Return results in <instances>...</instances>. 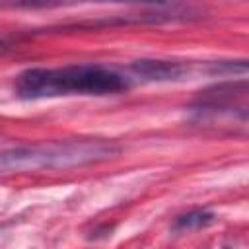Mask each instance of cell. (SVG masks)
<instances>
[{
  "label": "cell",
  "mask_w": 249,
  "mask_h": 249,
  "mask_svg": "<svg viewBox=\"0 0 249 249\" xmlns=\"http://www.w3.org/2000/svg\"><path fill=\"white\" fill-rule=\"evenodd\" d=\"M10 47H8V43L4 41V39H0V53H6Z\"/></svg>",
  "instance_id": "7"
},
{
  "label": "cell",
  "mask_w": 249,
  "mask_h": 249,
  "mask_svg": "<svg viewBox=\"0 0 249 249\" xmlns=\"http://www.w3.org/2000/svg\"><path fill=\"white\" fill-rule=\"evenodd\" d=\"M130 70L148 82H177L189 76V66L175 62V60H163V58H140L130 64Z\"/></svg>",
  "instance_id": "4"
},
{
  "label": "cell",
  "mask_w": 249,
  "mask_h": 249,
  "mask_svg": "<svg viewBox=\"0 0 249 249\" xmlns=\"http://www.w3.org/2000/svg\"><path fill=\"white\" fill-rule=\"evenodd\" d=\"M245 97H247V80L245 78L237 82L230 80L200 91V95L195 101V107L200 111H216V113H224V111L233 113L235 109L247 111Z\"/></svg>",
  "instance_id": "3"
},
{
  "label": "cell",
  "mask_w": 249,
  "mask_h": 249,
  "mask_svg": "<svg viewBox=\"0 0 249 249\" xmlns=\"http://www.w3.org/2000/svg\"><path fill=\"white\" fill-rule=\"evenodd\" d=\"M175 0H0V8L18 10H51L80 4H134V6H167Z\"/></svg>",
  "instance_id": "5"
},
{
  "label": "cell",
  "mask_w": 249,
  "mask_h": 249,
  "mask_svg": "<svg viewBox=\"0 0 249 249\" xmlns=\"http://www.w3.org/2000/svg\"><path fill=\"white\" fill-rule=\"evenodd\" d=\"M130 88L124 74L101 64H70L62 68H25L14 80V91L21 99L58 95H109Z\"/></svg>",
  "instance_id": "1"
},
{
  "label": "cell",
  "mask_w": 249,
  "mask_h": 249,
  "mask_svg": "<svg viewBox=\"0 0 249 249\" xmlns=\"http://www.w3.org/2000/svg\"><path fill=\"white\" fill-rule=\"evenodd\" d=\"M121 148L103 138L60 140L35 146L0 148V173L33 169H72L119 156Z\"/></svg>",
  "instance_id": "2"
},
{
  "label": "cell",
  "mask_w": 249,
  "mask_h": 249,
  "mask_svg": "<svg viewBox=\"0 0 249 249\" xmlns=\"http://www.w3.org/2000/svg\"><path fill=\"white\" fill-rule=\"evenodd\" d=\"M216 222V216L208 210H191L187 214H181L173 222V231H195L208 228Z\"/></svg>",
  "instance_id": "6"
}]
</instances>
